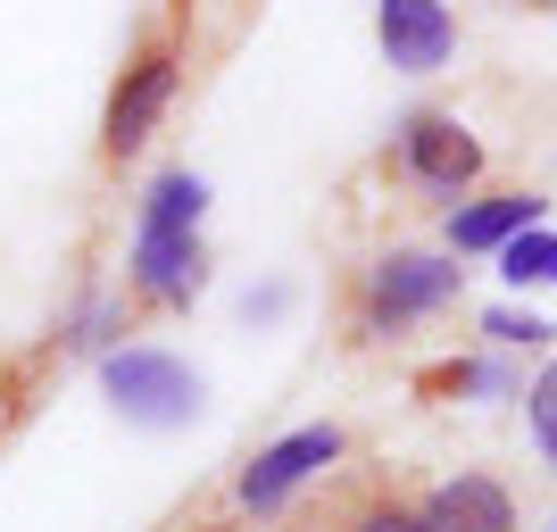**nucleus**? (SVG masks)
Wrapping results in <instances>:
<instances>
[{"instance_id": "1", "label": "nucleus", "mask_w": 557, "mask_h": 532, "mask_svg": "<svg viewBox=\"0 0 557 532\" xmlns=\"http://www.w3.org/2000/svg\"><path fill=\"white\" fill-rule=\"evenodd\" d=\"M466 292V267L458 250H383L358 275V300H349V324H358V342H399L408 324L442 317V308H458Z\"/></svg>"}, {"instance_id": "2", "label": "nucleus", "mask_w": 557, "mask_h": 532, "mask_svg": "<svg viewBox=\"0 0 557 532\" xmlns=\"http://www.w3.org/2000/svg\"><path fill=\"white\" fill-rule=\"evenodd\" d=\"M175 42H141L134 59H125V75L109 84V116H100V159L125 166L141 150V141L159 134V116L175 109Z\"/></svg>"}, {"instance_id": "3", "label": "nucleus", "mask_w": 557, "mask_h": 532, "mask_svg": "<svg viewBox=\"0 0 557 532\" xmlns=\"http://www.w3.org/2000/svg\"><path fill=\"white\" fill-rule=\"evenodd\" d=\"M100 383H109V399L134 424H159V433L200 417V374H191L184 358H166V349H109V358H100Z\"/></svg>"}, {"instance_id": "4", "label": "nucleus", "mask_w": 557, "mask_h": 532, "mask_svg": "<svg viewBox=\"0 0 557 532\" xmlns=\"http://www.w3.org/2000/svg\"><path fill=\"white\" fill-rule=\"evenodd\" d=\"M342 449H349V433H342V424H300V433L267 441V449H258V458L242 466L233 499H242L250 516H275L283 499H292L300 483H317V474H325V466L342 458Z\"/></svg>"}, {"instance_id": "5", "label": "nucleus", "mask_w": 557, "mask_h": 532, "mask_svg": "<svg viewBox=\"0 0 557 532\" xmlns=\"http://www.w3.org/2000/svg\"><path fill=\"white\" fill-rule=\"evenodd\" d=\"M125 283H134V308H191V300H200V283H209V250H200V233L134 225Z\"/></svg>"}, {"instance_id": "6", "label": "nucleus", "mask_w": 557, "mask_h": 532, "mask_svg": "<svg viewBox=\"0 0 557 532\" xmlns=\"http://www.w3.org/2000/svg\"><path fill=\"white\" fill-rule=\"evenodd\" d=\"M399 166L417 175L424 191H442V200H458L474 175H483V141L466 134L458 116H442V109H417L408 125H399Z\"/></svg>"}, {"instance_id": "7", "label": "nucleus", "mask_w": 557, "mask_h": 532, "mask_svg": "<svg viewBox=\"0 0 557 532\" xmlns=\"http://www.w3.org/2000/svg\"><path fill=\"white\" fill-rule=\"evenodd\" d=\"M374 34H383V59L399 75H433L458 50V25L442 0H374Z\"/></svg>"}, {"instance_id": "8", "label": "nucleus", "mask_w": 557, "mask_h": 532, "mask_svg": "<svg viewBox=\"0 0 557 532\" xmlns=\"http://www.w3.org/2000/svg\"><path fill=\"white\" fill-rule=\"evenodd\" d=\"M424 532H516V499L499 474H449L424 491Z\"/></svg>"}, {"instance_id": "9", "label": "nucleus", "mask_w": 557, "mask_h": 532, "mask_svg": "<svg viewBox=\"0 0 557 532\" xmlns=\"http://www.w3.org/2000/svg\"><path fill=\"white\" fill-rule=\"evenodd\" d=\"M325 524L333 532H424V491L374 474V483H349L342 491V508H333Z\"/></svg>"}, {"instance_id": "10", "label": "nucleus", "mask_w": 557, "mask_h": 532, "mask_svg": "<svg viewBox=\"0 0 557 532\" xmlns=\"http://www.w3.org/2000/svg\"><path fill=\"white\" fill-rule=\"evenodd\" d=\"M541 191H499V200H474V209H458L449 216V250L458 258H474V250H508L516 233H533L541 225Z\"/></svg>"}, {"instance_id": "11", "label": "nucleus", "mask_w": 557, "mask_h": 532, "mask_svg": "<svg viewBox=\"0 0 557 532\" xmlns=\"http://www.w3.org/2000/svg\"><path fill=\"white\" fill-rule=\"evenodd\" d=\"M200 209H209V184H200L191 166H175V175H159V184H150V200H141V225L200 233Z\"/></svg>"}, {"instance_id": "12", "label": "nucleus", "mask_w": 557, "mask_h": 532, "mask_svg": "<svg viewBox=\"0 0 557 532\" xmlns=\"http://www.w3.org/2000/svg\"><path fill=\"white\" fill-rule=\"evenodd\" d=\"M499 275L508 283H557V233H516L499 250Z\"/></svg>"}, {"instance_id": "13", "label": "nucleus", "mask_w": 557, "mask_h": 532, "mask_svg": "<svg viewBox=\"0 0 557 532\" xmlns=\"http://www.w3.org/2000/svg\"><path fill=\"white\" fill-rule=\"evenodd\" d=\"M483 333H491L499 349H549V333H557V324H541V317H516V308H491V317H483Z\"/></svg>"}, {"instance_id": "14", "label": "nucleus", "mask_w": 557, "mask_h": 532, "mask_svg": "<svg viewBox=\"0 0 557 532\" xmlns=\"http://www.w3.org/2000/svg\"><path fill=\"white\" fill-rule=\"evenodd\" d=\"M424 392H508V367H483V358H458V367L424 374Z\"/></svg>"}, {"instance_id": "15", "label": "nucleus", "mask_w": 557, "mask_h": 532, "mask_svg": "<svg viewBox=\"0 0 557 532\" xmlns=\"http://www.w3.org/2000/svg\"><path fill=\"white\" fill-rule=\"evenodd\" d=\"M541 417H557V367L533 383V424H541Z\"/></svg>"}, {"instance_id": "16", "label": "nucleus", "mask_w": 557, "mask_h": 532, "mask_svg": "<svg viewBox=\"0 0 557 532\" xmlns=\"http://www.w3.org/2000/svg\"><path fill=\"white\" fill-rule=\"evenodd\" d=\"M541 449H549V466H557V417H541Z\"/></svg>"}, {"instance_id": "17", "label": "nucleus", "mask_w": 557, "mask_h": 532, "mask_svg": "<svg viewBox=\"0 0 557 532\" xmlns=\"http://www.w3.org/2000/svg\"><path fill=\"white\" fill-rule=\"evenodd\" d=\"M308 532H333V524H308Z\"/></svg>"}, {"instance_id": "18", "label": "nucleus", "mask_w": 557, "mask_h": 532, "mask_svg": "<svg viewBox=\"0 0 557 532\" xmlns=\"http://www.w3.org/2000/svg\"><path fill=\"white\" fill-rule=\"evenodd\" d=\"M549 9H557V0H549Z\"/></svg>"}]
</instances>
